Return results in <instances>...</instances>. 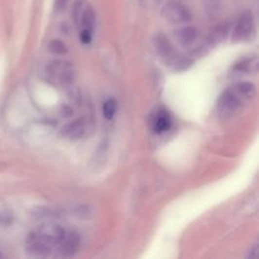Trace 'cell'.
Here are the masks:
<instances>
[{"label": "cell", "mask_w": 259, "mask_h": 259, "mask_svg": "<svg viewBox=\"0 0 259 259\" xmlns=\"http://www.w3.org/2000/svg\"><path fill=\"white\" fill-rule=\"evenodd\" d=\"M61 246L59 248V253L61 257L69 258L76 254L77 250L80 245V237L75 232H70L69 234H66L60 243Z\"/></svg>", "instance_id": "cell-6"}, {"label": "cell", "mask_w": 259, "mask_h": 259, "mask_svg": "<svg viewBox=\"0 0 259 259\" xmlns=\"http://www.w3.org/2000/svg\"><path fill=\"white\" fill-rule=\"evenodd\" d=\"M235 70L238 72H256L257 71V60L254 59L252 61L251 59L249 60H244L240 63H238L235 66Z\"/></svg>", "instance_id": "cell-18"}, {"label": "cell", "mask_w": 259, "mask_h": 259, "mask_svg": "<svg viewBox=\"0 0 259 259\" xmlns=\"http://www.w3.org/2000/svg\"><path fill=\"white\" fill-rule=\"evenodd\" d=\"M92 40V32L88 31V30H82L80 33V41L87 45Z\"/></svg>", "instance_id": "cell-21"}, {"label": "cell", "mask_w": 259, "mask_h": 259, "mask_svg": "<svg viewBox=\"0 0 259 259\" xmlns=\"http://www.w3.org/2000/svg\"><path fill=\"white\" fill-rule=\"evenodd\" d=\"M257 249H258L257 248V243H255L253 247H251V249L249 251L248 258H254V257H256V255H257Z\"/></svg>", "instance_id": "cell-23"}, {"label": "cell", "mask_w": 259, "mask_h": 259, "mask_svg": "<svg viewBox=\"0 0 259 259\" xmlns=\"http://www.w3.org/2000/svg\"><path fill=\"white\" fill-rule=\"evenodd\" d=\"M162 17L172 23H184L191 19L189 10L175 1H168L161 10Z\"/></svg>", "instance_id": "cell-4"}, {"label": "cell", "mask_w": 259, "mask_h": 259, "mask_svg": "<svg viewBox=\"0 0 259 259\" xmlns=\"http://www.w3.org/2000/svg\"><path fill=\"white\" fill-rule=\"evenodd\" d=\"M227 35H228V27H226L224 24H220L212 31L206 41H208V44L210 46H216L223 42L226 38Z\"/></svg>", "instance_id": "cell-14"}, {"label": "cell", "mask_w": 259, "mask_h": 259, "mask_svg": "<svg viewBox=\"0 0 259 259\" xmlns=\"http://www.w3.org/2000/svg\"><path fill=\"white\" fill-rule=\"evenodd\" d=\"M253 28H254V20L252 12L249 10H246L238 18V21L234 30V34H233V41L240 42L247 40L253 32Z\"/></svg>", "instance_id": "cell-5"}, {"label": "cell", "mask_w": 259, "mask_h": 259, "mask_svg": "<svg viewBox=\"0 0 259 259\" xmlns=\"http://www.w3.org/2000/svg\"><path fill=\"white\" fill-rule=\"evenodd\" d=\"M49 76L61 85H69L74 80V69L72 64L66 60H54L47 67Z\"/></svg>", "instance_id": "cell-2"}, {"label": "cell", "mask_w": 259, "mask_h": 259, "mask_svg": "<svg viewBox=\"0 0 259 259\" xmlns=\"http://www.w3.org/2000/svg\"><path fill=\"white\" fill-rule=\"evenodd\" d=\"M65 235H66V231L62 226L54 223H47L32 233L28 238V242L37 240L53 247L62 242Z\"/></svg>", "instance_id": "cell-1"}, {"label": "cell", "mask_w": 259, "mask_h": 259, "mask_svg": "<svg viewBox=\"0 0 259 259\" xmlns=\"http://www.w3.org/2000/svg\"><path fill=\"white\" fill-rule=\"evenodd\" d=\"M83 9H84V0H76L72 8V18L76 23H79Z\"/></svg>", "instance_id": "cell-19"}, {"label": "cell", "mask_w": 259, "mask_h": 259, "mask_svg": "<svg viewBox=\"0 0 259 259\" xmlns=\"http://www.w3.org/2000/svg\"><path fill=\"white\" fill-rule=\"evenodd\" d=\"M69 0H55V8L58 11H62L65 7H66Z\"/></svg>", "instance_id": "cell-22"}, {"label": "cell", "mask_w": 259, "mask_h": 259, "mask_svg": "<svg viewBox=\"0 0 259 259\" xmlns=\"http://www.w3.org/2000/svg\"><path fill=\"white\" fill-rule=\"evenodd\" d=\"M245 101L234 86H231L220 96L218 100V111L221 115L229 116L235 113Z\"/></svg>", "instance_id": "cell-3"}, {"label": "cell", "mask_w": 259, "mask_h": 259, "mask_svg": "<svg viewBox=\"0 0 259 259\" xmlns=\"http://www.w3.org/2000/svg\"><path fill=\"white\" fill-rule=\"evenodd\" d=\"M239 92V94L246 100L252 99L256 95V87L250 82H239L233 85Z\"/></svg>", "instance_id": "cell-15"}, {"label": "cell", "mask_w": 259, "mask_h": 259, "mask_svg": "<svg viewBox=\"0 0 259 259\" xmlns=\"http://www.w3.org/2000/svg\"><path fill=\"white\" fill-rule=\"evenodd\" d=\"M1 257H2V255H1V254H0V258H1Z\"/></svg>", "instance_id": "cell-24"}, {"label": "cell", "mask_w": 259, "mask_h": 259, "mask_svg": "<svg viewBox=\"0 0 259 259\" xmlns=\"http://www.w3.org/2000/svg\"><path fill=\"white\" fill-rule=\"evenodd\" d=\"M116 109H118L116 101L112 98L108 99L105 103H103V108H102L103 116H105L107 120H111L116 112Z\"/></svg>", "instance_id": "cell-17"}, {"label": "cell", "mask_w": 259, "mask_h": 259, "mask_svg": "<svg viewBox=\"0 0 259 259\" xmlns=\"http://www.w3.org/2000/svg\"><path fill=\"white\" fill-rule=\"evenodd\" d=\"M95 19L96 18H95L94 9L90 5L86 6L82 11V15L79 20L82 30H88L92 32L95 25Z\"/></svg>", "instance_id": "cell-13"}, {"label": "cell", "mask_w": 259, "mask_h": 259, "mask_svg": "<svg viewBox=\"0 0 259 259\" xmlns=\"http://www.w3.org/2000/svg\"><path fill=\"white\" fill-rule=\"evenodd\" d=\"M14 222V216L9 212H2L0 213V225L3 227H7Z\"/></svg>", "instance_id": "cell-20"}, {"label": "cell", "mask_w": 259, "mask_h": 259, "mask_svg": "<svg viewBox=\"0 0 259 259\" xmlns=\"http://www.w3.org/2000/svg\"><path fill=\"white\" fill-rule=\"evenodd\" d=\"M172 124L171 116L167 111L160 109L152 116L151 120V127L153 131L156 134H162L167 132L170 129Z\"/></svg>", "instance_id": "cell-7"}, {"label": "cell", "mask_w": 259, "mask_h": 259, "mask_svg": "<svg viewBox=\"0 0 259 259\" xmlns=\"http://www.w3.org/2000/svg\"><path fill=\"white\" fill-rule=\"evenodd\" d=\"M155 48H156L158 55L165 61L169 60L174 55L173 48L164 35H158L155 37Z\"/></svg>", "instance_id": "cell-10"}, {"label": "cell", "mask_w": 259, "mask_h": 259, "mask_svg": "<svg viewBox=\"0 0 259 259\" xmlns=\"http://www.w3.org/2000/svg\"><path fill=\"white\" fill-rule=\"evenodd\" d=\"M176 40L183 46H190L198 38L199 33L194 27H184L175 31Z\"/></svg>", "instance_id": "cell-9"}, {"label": "cell", "mask_w": 259, "mask_h": 259, "mask_svg": "<svg viewBox=\"0 0 259 259\" xmlns=\"http://www.w3.org/2000/svg\"><path fill=\"white\" fill-rule=\"evenodd\" d=\"M167 65L175 72H183L187 70L192 64V61L185 56L174 54L169 60L166 61Z\"/></svg>", "instance_id": "cell-11"}, {"label": "cell", "mask_w": 259, "mask_h": 259, "mask_svg": "<svg viewBox=\"0 0 259 259\" xmlns=\"http://www.w3.org/2000/svg\"><path fill=\"white\" fill-rule=\"evenodd\" d=\"M29 243L28 252L37 257H47L51 253V246L37 240H34Z\"/></svg>", "instance_id": "cell-12"}, {"label": "cell", "mask_w": 259, "mask_h": 259, "mask_svg": "<svg viewBox=\"0 0 259 259\" xmlns=\"http://www.w3.org/2000/svg\"><path fill=\"white\" fill-rule=\"evenodd\" d=\"M85 133V121L82 118L76 119L73 122L64 126L61 130V136L69 141L78 140Z\"/></svg>", "instance_id": "cell-8"}, {"label": "cell", "mask_w": 259, "mask_h": 259, "mask_svg": "<svg viewBox=\"0 0 259 259\" xmlns=\"http://www.w3.org/2000/svg\"><path fill=\"white\" fill-rule=\"evenodd\" d=\"M49 50L51 53H53L55 55H59V56L67 54V52H68L67 46L65 45V43L62 42L61 40H57V38H55V40H52L50 42Z\"/></svg>", "instance_id": "cell-16"}]
</instances>
